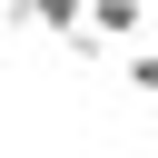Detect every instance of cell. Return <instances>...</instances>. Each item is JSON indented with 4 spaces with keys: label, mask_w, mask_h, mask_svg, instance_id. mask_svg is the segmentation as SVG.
<instances>
[{
    "label": "cell",
    "mask_w": 158,
    "mask_h": 158,
    "mask_svg": "<svg viewBox=\"0 0 158 158\" xmlns=\"http://www.w3.org/2000/svg\"><path fill=\"white\" fill-rule=\"evenodd\" d=\"M89 30L99 40H138L148 30V0H89Z\"/></svg>",
    "instance_id": "2"
},
{
    "label": "cell",
    "mask_w": 158,
    "mask_h": 158,
    "mask_svg": "<svg viewBox=\"0 0 158 158\" xmlns=\"http://www.w3.org/2000/svg\"><path fill=\"white\" fill-rule=\"evenodd\" d=\"M0 20H20V30H49V40H69V30H89V0H0Z\"/></svg>",
    "instance_id": "1"
},
{
    "label": "cell",
    "mask_w": 158,
    "mask_h": 158,
    "mask_svg": "<svg viewBox=\"0 0 158 158\" xmlns=\"http://www.w3.org/2000/svg\"><path fill=\"white\" fill-rule=\"evenodd\" d=\"M118 79H128L138 99H158V49H128V69H118Z\"/></svg>",
    "instance_id": "3"
}]
</instances>
